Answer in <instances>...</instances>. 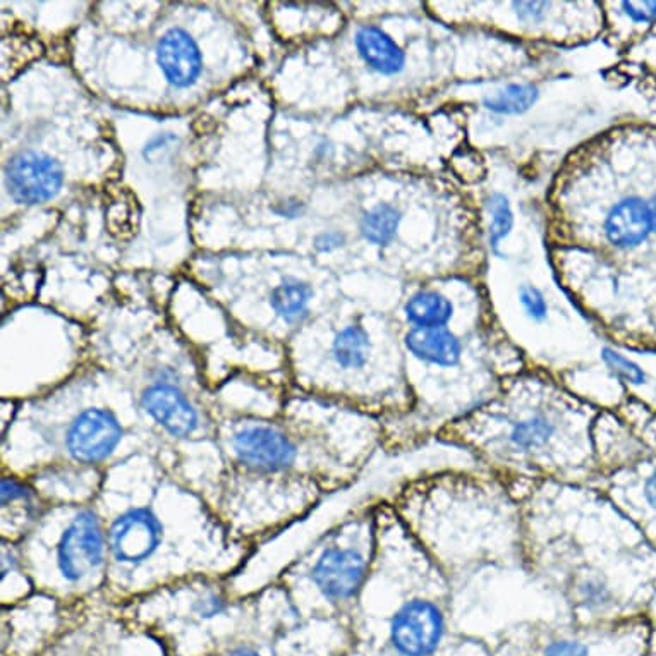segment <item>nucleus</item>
<instances>
[{"instance_id":"6e6552de","label":"nucleus","mask_w":656,"mask_h":656,"mask_svg":"<svg viewBox=\"0 0 656 656\" xmlns=\"http://www.w3.org/2000/svg\"><path fill=\"white\" fill-rule=\"evenodd\" d=\"M232 445L238 459L260 472L283 471L295 461L294 443L274 428H244L236 433Z\"/></svg>"},{"instance_id":"aec40b11","label":"nucleus","mask_w":656,"mask_h":656,"mask_svg":"<svg viewBox=\"0 0 656 656\" xmlns=\"http://www.w3.org/2000/svg\"><path fill=\"white\" fill-rule=\"evenodd\" d=\"M490 212V247L499 255L502 239L509 236L514 226V214L510 203L504 194H493L489 200Z\"/></svg>"},{"instance_id":"cd10ccee","label":"nucleus","mask_w":656,"mask_h":656,"mask_svg":"<svg viewBox=\"0 0 656 656\" xmlns=\"http://www.w3.org/2000/svg\"><path fill=\"white\" fill-rule=\"evenodd\" d=\"M224 610V602L218 596L210 595L198 602V611L201 617H214Z\"/></svg>"},{"instance_id":"f257e3e1","label":"nucleus","mask_w":656,"mask_h":656,"mask_svg":"<svg viewBox=\"0 0 656 656\" xmlns=\"http://www.w3.org/2000/svg\"><path fill=\"white\" fill-rule=\"evenodd\" d=\"M443 436L505 472L560 480L588 478V422L567 421L554 411H481L445 428Z\"/></svg>"},{"instance_id":"a211bd4d","label":"nucleus","mask_w":656,"mask_h":656,"mask_svg":"<svg viewBox=\"0 0 656 656\" xmlns=\"http://www.w3.org/2000/svg\"><path fill=\"white\" fill-rule=\"evenodd\" d=\"M538 88L533 85H509L484 99V108L496 114H522L537 103Z\"/></svg>"},{"instance_id":"0eeeda50","label":"nucleus","mask_w":656,"mask_h":656,"mask_svg":"<svg viewBox=\"0 0 656 656\" xmlns=\"http://www.w3.org/2000/svg\"><path fill=\"white\" fill-rule=\"evenodd\" d=\"M162 525L148 509H131L115 519L111 550L117 563L140 564L159 548Z\"/></svg>"},{"instance_id":"7c9ffc66","label":"nucleus","mask_w":656,"mask_h":656,"mask_svg":"<svg viewBox=\"0 0 656 656\" xmlns=\"http://www.w3.org/2000/svg\"><path fill=\"white\" fill-rule=\"evenodd\" d=\"M230 656H260L258 653L253 652V649L248 648H239L236 652L230 653Z\"/></svg>"},{"instance_id":"bb28decb","label":"nucleus","mask_w":656,"mask_h":656,"mask_svg":"<svg viewBox=\"0 0 656 656\" xmlns=\"http://www.w3.org/2000/svg\"><path fill=\"white\" fill-rule=\"evenodd\" d=\"M345 238L341 232H325L315 239V248L321 253L325 251H333L337 248L344 247Z\"/></svg>"},{"instance_id":"4be33fe9","label":"nucleus","mask_w":656,"mask_h":656,"mask_svg":"<svg viewBox=\"0 0 656 656\" xmlns=\"http://www.w3.org/2000/svg\"><path fill=\"white\" fill-rule=\"evenodd\" d=\"M542 656H591L586 644L570 638H550L543 644Z\"/></svg>"},{"instance_id":"2eb2a0df","label":"nucleus","mask_w":656,"mask_h":656,"mask_svg":"<svg viewBox=\"0 0 656 656\" xmlns=\"http://www.w3.org/2000/svg\"><path fill=\"white\" fill-rule=\"evenodd\" d=\"M404 313L413 328L447 327L454 306L439 292L421 291L407 301Z\"/></svg>"},{"instance_id":"4468645a","label":"nucleus","mask_w":656,"mask_h":656,"mask_svg":"<svg viewBox=\"0 0 656 656\" xmlns=\"http://www.w3.org/2000/svg\"><path fill=\"white\" fill-rule=\"evenodd\" d=\"M356 49L371 70L386 76L401 73L406 64L401 47L377 26H363L357 31Z\"/></svg>"},{"instance_id":"f03ea898","label":"nucleus","mask_w":656,"mask_h":656,"mask_svg":"<svg viewBox=\"0 0 656 656\" xmlns=\"http://www.w3.org/2000/svg\"><path fill=\"white\" fill-rule=\"evenodd\" d=\"M447 631V617L437 600L413 598L390 622V643L401 656H436Z\"/></svg>"},{"instance_id":"1a4fd4ad","label":"nucleus","mask_w":656,"mask_h":656,"mask_svg":"<svg viewBox=\"0 0 656 656\" xmlns=\"http://www.w3.org/2000/svg\"><path fill=\"white\" fill-rule=\"evenodd\" d=\"M141 404L167 433L186 439L197 431L198 413L181 390L167 383L148 387L141 398Z\"/></svg>"},{"instance_id":"a878e982","label":"nucleus","mask_w":656,"mask_h":656,"mask_svg":"<svg viewBox=\"0 0 656 656\" xmlns=\"http://www.w3.org/2000/svg\"><path fill=\"white\" fill-rule=\"evenodd\" d=\"M514 8L517 9V14L522 21H537L543 20L545 11L548 9V4L545 2H516Z\"/></svg>"},{"instance_id":"dca6fc26","label":"nucleus","mask_w":656,"mask_h":656,"mask_svg":"<svg viewBox=\"0 0 656 656\" xmlns=\"http://www.w3.org/2000/svg\"><path fill=\"white\" fill-rule=\"evenodd\" d=\"M312 295L313 291L308 283L286 279L272 291V308L288 324H298L308 315V303Z\"/></svg>"},{"instance_id":"ddd939ff","label":"nucleus","mask_w":656,"mask_h":656,"mask_svg":"<svg viewBox=\"0 0 656 656\" xmlns=\"http://www.w3.org/2000/svg\"><path fill=\"white\" fill-rule=\"evenodd\" d=\"M569 596L579 616H598L616 605V593L608 579L596 570H579L570 578Z\"/></svg>"},{"instance_id":"423d86ee","label":"nucleus","mask_w":656,"mask_h":656,"mask_svg":"<svg viewBox=\"0 0 656 656\" xmlns=\"http://www.w3.org/2000/svg\"><path fill=\"white\" fill-rule=\"evenodd\" d=\"M368 563L359 550L333 546L316 560L312 578L325 598L345 602L362 590Z\"/></svg>"},{"instance_id":"393cba45","label":"nucleus","mask_w":656,"mask_h":656,"mask_svg":"<svg viewBox=\"0 0 656 656\" xmlns=\"http://www.w3.org/2000/svg\"><path fill=\"white\" fill-rule=\"evenodd\" d=\"M622 8L636 23H652L656 20V2H623Z\"/></svg>"},{"instance_id":"c756f323","label":"nucleus","mask_w":656,"mask_h":656,"mask_svg":"<svg viewBox=\"0 0 656 656\" xmlns=\"http://www.w3.org/2000/svg\"><path fill=\"white\" fill-rule=\"evenodd\" d=\"M280 205H282V209L274 210L277 214L282 215V217L295 218L303 214L304 209L300 201H283Z\"/></svg>"},{"instance_id":"9b49d317","label":"nucleus","mask_w":656,"mask_h":656,"mask_svg":"<svg viewBox=\"0 0 656 656\" xmlns=\"http://www.w3.org/2000/svg\"><path fill=\"white\" fill-rule=\"evenodd\" d=\"M404 342L416 359L428 365L451 368L459 365L463 357V342L447 327L411 328Z\"/></svg>"},{"instance_id":"9d476101","label":"nucleus","mask_w":656,"mask_h":656,"mask_svg":"<svg viewBox=\"0 0 656 656\" xmlns=\"http://www.w3.org/2000/svg\"><path fill=\"white\" fill-rule=\"evenodd\" d=\"M156 61L167 81L176 88L194 85L203 61L193 37L181 28L168 29L156 43Z\"/></svg>"},{"instance_id":"5701e85b","label":"nucleus","mask_w":656,"mask_h":656,"mask_svg":"<svg viewBox=\"0 0 656 656\" xmlns=\"http://www.w3.org/2000/svg\"><path fill=\"white\" fill-rule=\"evenodd\" d=\"M519 300H521L526 313H528L533 320H545L546 313H548V306H546V301L545 298H543L542 292L538 291L537 288H531V286L521 288V291H519Z\"/></svg>"},{"instance_id":"412c9836","label":"nucleus","mask_w":656,"mask_h":656,"mask_svg":"<svg viewBox=\"0 0 656 656\" xmlns=\"http://www.w3.org/2000/svg\"><path fill=\"white\" fill-rule=\"evenodd\" d=\"M602 359L608 366L611 374L620 378L622 382L631 383V386H643L646 383V374L638 363L632 362L623 354L617 353L614 349L605 348L602 351Z\"/></svg>"},{"instance_id":"7ed1b4c3","label":"nucleus","mask_w":656,"mask_h":656,"mask_svg":"<svg viewBox=\"0 0 656 656\" xmlns=\"http://www.w3.org/2000/svg\"><path fill=\"white\" fill-rule=\"evenodd\" d=\"M5 188L20 205H40L58 197L64 185V171L52 156L21 152L5 165Z\"/></svg>"},{"instance_id":"f8f14e48","label":"nucleus","mask_w":656,"mask_h":656,"mask_svg":"<svg viewBox=\"0 0 656 656\" xmlns=\"http://www.w3.org/2000/svg\"><path fill=\"white\" fill-rule=\"evenodd\" d=\"M608 241L617 248H634L652 232L649 205L641 198H626L617 203L605 222Z\"/></svg>"},{"instance_id":"6ab92c4d","label":"nucleus","mask_w":656,"mask_h":656,"mask_svg":"<svg viewBox=\"0 0 656 656\" xmlns=\"http://www.w3.org/2000/svg\"><path fill=\"white\" fill-rule=\"evenodd\" d=\"M399 224H401V212L390 205H378L369 210L362 220V232L369 242L386 247L395 238Z\"/></svg>"},{"instance_id":"b1692460","label":"nucleus","mask_w":656,"mask_h":656,"mask_svg":"<svg viewBox=\"0 0 656 656\" xmlns=\"http://www.w3.org/2000/svg\"><path fill=\"white\" fill-rule=\"evenodd\" d=\"M29 496H31V490L23 481L14 480V478L2 480V505L4 507L16 501H26Z\"/></svg>"},{"instance_id":"2f4dec72","label":"nucleus","mask_w":656,"mask_h":656,"mask_svg":"<svg viewBox=\"0 0 656 656\" xmlns=\"http://www.w3.org/2000/svg\"><path fill=\"white\" fill-rule=\"evenodd\" d=\"M649 215H652V230L656 232V194L653 198L652 205H649Z\"/></svg>"},{"instance_id":"f3484780","label":"nucleus","mask_w":656,"mask_h":656,"mask_svg":"<svg viewBox=\"0 0 656 656\" xmlns=\"http://www.w3.org/2000/svg\"><path fill=\"white\" fill-rule=\"evenodd\" d=\"M369 337L359 325H349L337 333L332 353L337 365L344 369H359L366 365L369 356Z\"/></svg>"},{"instance_id":"39448f33","label":"nucleus","mask_w":656,"mask_h":656,"mask_svg":"<svg viewBox=\"0 0 656 656\" xmlns=\"http://www.w3.org/2000/svg\"><path fill=\"white\" fill-rule=\"evenodd\" d=\"M121 439L123 428L111 411L87 409L67 431V451L78 463H102L112 456Z\"/></svg>"},{"instance_id":"c85d7f7f","label":"nucleus","mask_w":656,"mask_h":656,"mask_svg":"<svg viewBox=\"0 0 656 656\" xmlns=\"http://www.w3.org/2000/svg\"><path fill=\"white\" fill-rule=\"evenodd\" d=\"M644 499L648 502L649 507L656 513V468L652 475L644 481Z\"/></svg>"},{"instance_id":"20e7f679","label":"nucleus","mask_w":656,"mask_h":656,"mask_svg":"<svg viewBox=\"0 0 656 656\" xmlns=\"http://www.w3.org/2000/svg\"><path fill=\"white\" fill-rule=\"evenodd\" d=\"M105 537L99 517L91 510H81L64 531L58 548V564L62 578L78 583L91 570L102 566Z\"/></svg>"}]
</instances>
